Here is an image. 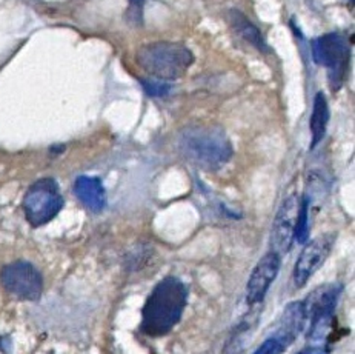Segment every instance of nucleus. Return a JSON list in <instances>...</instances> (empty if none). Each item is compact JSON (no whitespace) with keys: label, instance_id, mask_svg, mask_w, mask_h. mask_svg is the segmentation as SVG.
<instances>
[{"label":"nucleus","instance_id":"nucleus-8","mask_svg":"<svg viewBox=\"0 0 355 354\" xmlns=\"http://www.w3.org/2000/svg\"><path fill=\"white\" fill-rule=\"evenodd\" d=\"M300 199L297 195L288 196L282 202L279 211H277L273 231H271V251L279 254L280 257L289 253L295 241L297 217H299Z\"/></svg>","mask_w":355,"mask_h":354},{"label":"nucleus","instance_id":"nucleus-14","mask_svg":"<svg viewBox=\"0 0 355 354\" xmlns=\"http://www.w3.org/2000/svg\"><path fill=\"white\" fill-rule=\"evenodd\" d=\"M329 122V105L326 100V96L323 93H319L314 98L312 104V114H311V148L314 150L320 142L323 140L326 134Z\"/></svg>","mask_w":355,"mask_h":354},{"label":"nucleus","instance_id":"nucleus-1","mask_svg":"<svg viewBox=\"0 0 355 354\" xmlns=\"http://www.w3.org/2000/svg\"><path fill=\"white\" fill-rule=\"evenodd\" d=\"M188 304V289L174 276H166L148 296L141 308L140 331L146 336L160 338L176 327Z\"/></svg>","mask_w":355,"mask_h":354},{"label":"nucleus","instance_id":"nucleus-16","mask_svg":"<svg viewBox=\"0 0 355 354\" xmlns=\"http://www.w3.org/2000/svg\"><path fill=\"white\" fill-rule=\"evenodd\" d=\"M288 345L289 344L285 339H282L280 336L274 334L273 338L264 340V342L258 346L253 354H283V351L286 350Z\"/></svg>","mask_w":355,"mask_h":354},{"label":"nucleus","instance_id":"nucleus-7","mask_svg":"<svg viewBox=\"0 0 355 354\" xmlns=\"http://www.w3.org/2000/svg\"><path fill=\"white\" fill-rule=\"evenodd\" d=\"M6 291L22 300H38L43 291V279L38 269L30 262L17 261L6 265L0 273Z\"/></svg>","mask_w":355,"mask_h":354},{"label":"nucleus","instance_id":"nucleus-4","mask_svg":"<svg viewBox=\"0 0 355 354\" xmlns=\"http://www.w3.org/2000/svg\"><path fill=\"white\" fill-rule=\"evenodd\" d=\"M340 294L341 287L339 283H329V285L317 288L303 300L309 340L320 342L326 336L332 324L334 311L335 307H337Z\"/></svg>","mask_w":355,"mask_h":354},{"label":"nucleus","instance_id":"nucleus-10","mask_svg":"<svg viewBox=\"0 0 355 354\" xmlns=\"http://www.w3.org/2000/svg\"><path fill=\"white\" fill-rule=\"evenodd\" d=\"M280 267L282 257L274 253V251H269V253L264 254L262 259L258 261V263L253 269V273L249 276L247 285V302L249 307L262 304L268 289L273 285L277 274H279Z\"/></svg>","mask_w":355,"mask_h":354},{"label":"nucleus","instance_id":"nucleus-9","mask_svg":"<svg viewBox=\"0 0 355 354\" xmlns=\"http://www.w3.org/2000/svg\"><path fill=\"white\" fill-rule=\"evenodd\" d=\"M334 242L335 234H323L306 243L295 262L293 273V280L297 288L305 287L308 280L319 272V268L325 263L329 253H331Z\"/></svg>","mask_w":355,"mask_h":354},{"label":"nucleus","instance_id":"nucleus-18","mask_svg":"<svg viewBox=\"0 0 355 354\" xmlns=\"http://www.w3.org/2000/svg\"><path fill=\"white\" fill-rule=\"evenodd\" d=\"M300 354H329L325 349H309L306 351H301Z\"/></svg>","mask_w":355,"mask_h":354},{"label":"nucleus","instance_id":"nucleus-13","mask_svg":"<svg viewBox=\"0 0 355 354\" xmlns=\"http://www.w3.org/2000/svg\"><path fill=\"white\" fill-rule=\"evenodd\" d=\"M228 21L231 28L234 30V33L238 37L243 38V41H247L249 45H253L254 48L262 51V53H268L269 48L266 42H264L260 30H258L255 25L243 14V12L237 10H231L228 14Z\"/></svg>","mask_w":355,"mask_h":354},{"label":"nucleus","instance_id":"nucleus-3","mask_svg":"<svg viewBox=\"0 0 355 354\" xmlns=\"http://www.w3.org/2000/svg\"><path fill=\"white\" fill-rule=\"evenodd\" d=\"M139 67L157 80L180 79L194 63V54L190 48L176 42H151L137 51Z\"/></svg>","mask_w":355,"mask_h":354},{"label":"nucleus","instance_id":"nucleus-15","mask_svg":"<svg viewBox=\"0 0 355 354\" xmlns=\"http://www.w3.org/2000/svg\"><path fill=\"white\" fill-rule=\"evenodd\" d=\"M308 208H309V199L303 197L300 201L299 217H297V228H295V239L300 243L306 242L308 239Z\"/></svg>","mask_w":355,"mask_h":354},{"label":"nucleus","instance_id":"nucleus-12","mask_svg":"<svg viewBox=\"0 0 355 354\" xmlns=\"http://www.w3.org/2000/svg\"><path fill=\"white\" fill-rule=\"evenodd\" d=\"M279 325V330L275 333L277 336L285 339L288 344H293L294 339L306 327V313L303 302H293V304H289L282 314Z\"/></svg>","mask_w":355,"mask_h":354},{"label":"nucleus","instance_id":"nucleus-11","mask_svg":"<svg viewBox=\"0 0 355 354\" xmlns=\"http://www.w3.org/2000/svg\"><path fill=\"white\" fill-rule=\"evenodd\" d=\"M76 196L85 207L93 212H100L106 205V192L100 179L80 176L74 184Z\"/></svg>","mask_w":355,"mask_h":354},{"label":"nucleus","instance_id":"nucleus-2","mask_svg":"<svg viewBox=\"0 0 355 354\" xmlns=\"http://www.w3.org/2000/svg\"><path fill=\"white\" fill-rule=\"evenodd\" d=\"M177 148L183 159L205 171H217L232 157V144L222 128L192 125L179 133Z\"/></svg>","mask_w":355,"mask_h":354},{"label":"nucleus","instance_id":"nucleus-17","mask_svg":"<svg viewBox=\"0 0 355 354\" xmlns=\"http://www.w3.org/2000/svg\"><path fill=\"white\" fill-rule=\"evenodd\" d=\"M141 85H144L145 91L152 96V98H161V96H165L170 93L171 87L168 85L166 82L163 80H141Z\"/></svg>","mask_w":355,"mask_h":354},{"label":"nucleus","instance_id":"nucleus-5","mask_svg":"<svg viewBox=\"0 0 355 354\" xmlns=\"http://www.w3.org/2000/svg\"><path fill=\"white\" fill-rule=\"evenodd\" d=\"M63 197L54 179H41L30 186L23 197V211L32 227H42L59 214Z\"/></svg>","mask_w":355,"mask_h":354},{"label":"nucleus","instance_id":"nucleus-6","mask_svg":"<svg viewBox=\"0 0 355 354\" xmlns=\"http://www.w3.org/2000/svg\"><path fill=\"white\" fill-rule=\"evenodd\" d=\"M314 60L329 69V83L337 91L346 79L351 62L350 45L337 33L323 34L312 41Z\"/></svg>","mask_w":355,"mask_h":354}]
</instances>
